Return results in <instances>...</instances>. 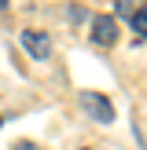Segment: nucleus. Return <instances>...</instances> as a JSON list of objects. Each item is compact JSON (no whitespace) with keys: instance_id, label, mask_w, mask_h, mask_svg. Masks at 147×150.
<instances>
[{"instance_id":"f257e3e1","label":"nucleus","mask_w":147,"mask_h":150,"mask_svg":"<svg viewBox=\"0 0 147 150\" xmlns=\"http://www.w3.org/2000/svg\"><path fill=\"white\" fill-rule=\"evenodd\" d=\"M77 106L85 110L92 121H99V125H110V121H114V106H110V99L99 95V92H81L77 95Z\"/></svg>"},{"instance_id":"f03ea898","label":"nucleus","mask_w":147,"mask_h":150,"mask_svg":"<svg viewBox=\"0 0 147 150\" xmlns=\"http://www.w3.org/2000/svg\"><path fill=\"white\" fill-rule=\"evenodd\" d=\"M92 44H99V48L118 44V22L110 15H96L92 18Z\"/></svg>"},{"instance_id":"7ed1b4c3","label":"nucleus","mask_w":147,"mask_h":150,"mask_svg":"<svg viewBox=\"0 0 147 150\" xmlns=\"http://www.w3.org/2000/svg\"><path fill=\"white\" fill-rule=\"evenodd\" d=\"M22 48L33 59H48L51 55V37L41 33V29H22Z\"/></svg>"},{"instance_id":"20e7f679","label":"nucleus","mask_w":147,"mask_h":150,"mask_svg":"<svg viewBox=\"0 0 147 150\" xmlns=\"http://www.w3.org/2000/svg\"><path fill=\"white\" fill-rule=\"evenodd\" d=\"M129 22H132V33H136L140 40H147V7H136Z\"/></svg>"},{"instance_id":"39448f33","label":"nucleus","mask_w":147,"mask_h":150,"mask_svg":"<svg viewBox=\"0 0 147 150\" xmlns=\"http://www.w3.org/2000/svg\"><path fill=\"white\" fill-rule=\"evenodd\" d=\"M11 150H44V146H37V143H33V139H22V143H15Z\"/></svg>"},{"instance_id":"423d86ee","label":"nucleus","mask_w":147,"mask_h":150,"mask_svg":"<svg viewBox=\"0 0 147 150\" xmlns=\"http://www.w3.org/2000/svg\"><path fill=\"white\" fill-rule=\"evenodd\" d=\"M4 7H7V0H0V11H4Z\"/></svg>"},{"instance_id":"0eeeda50","label":"nucleus","mask_w":147,"mask_h":150,"mask_svg":"<svg viewBox=\"0 0 147 150\" xmlns=\"http://www.w3.org/2000/svg\"><path fill=\"white\" fill-rule=\"evenodd\" d=\"M0 125H4V121H0Z\"/></svg>"}]
</instances>
